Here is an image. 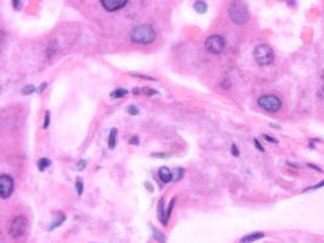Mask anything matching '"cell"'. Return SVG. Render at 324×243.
<instances>
[{"instance_id":"6da1fadb","label":"cell","mask_w":324,"mask_h":243,"mask_svg":"<svg viewBox=\"0 0 324 243\" xmlns=\"http://www.w3.org/2000/svg\"><path fill=\"white\" fill-rule=\"evenodd\" d=\"M157 33L154 28L151 24H141L137 26L131 30L130 33V39L132 43L135 44H142V45H147L151 44L156 40Z\"/></svg>"},{"instance_id":"7a4b0ae2","label":"cell","mask_w":324,"mask_h":243,"mask_svg":"<svg viewBox=\"0 0 324 243\" xmlns=\"http://www.w3.org/2000/svg\"><path fill=\"white\" fill-rule=\"evenodd\" d=\"M228 16L233 23L243 24L249 19V11L243 1H233L228 8Z\"/></svg>"},{"instance_id":"3957f363","label":"cell","mask_w":324,"mask_h":243,"mask_svg":"<svg viewBox=\"0 0 324 243\" xmlns=\"http://www.w3.org/2000/svg\"><path fill=\"white\" fill-rule=\"evenodd\" d=\"M254 58L260 66H267L273 62L274 54L267 44H259L254 49Z\"/></svg>"},{"instance_id":"277c9868","label":"cell","mask_w":324,"mask_h":243,"mask_svg":"<svg viewBox=\"0 0 324 243\" xmlns=\"http://www.w3.org/2000/svg\"><path fill=\"white\" fill-rule=\"evenodd\" d=\"M225 46H226V41L221 35H210L204 43L205 50L214 55L221 54L225 50Z\"/></svg>"},{"instance_id":"5b68a950","label":"cell","mask_w":324,"mask_h":243,"mask_svg":"<svg viewBox=\"0 0 324 243\" xmlns=\"http://www.w3.org/2000/svg\"><path fill=\"white\" fill-rule=\"evenodd\" d=\"M27 229V219L22 215L15 216L9 226V235L12 238H19L26 232Z\"/></svg>"},{"instance_id":"8992f818","label":"cell","mask_w":324,"mask_h":243,"mask_svg":"<svg viewBox=\"0 0 324 243\" xmlns=\"http://www.w3.org/2000/svg\"><path fill=\"white\" fill-rule=\"evenodd\" d=\"M258 103L261 108L268 112H277L282 107V101L276 95H263L258 100Z\"/></svg>"},{"instance_id":"52a82bcc","label":"cell","mask_w":324,"mask_h":243,"mask_svg":"<svg viewBox=\"0 0 324 243\" xmlns=\"http://www.w3.org/2000/svg\"><path fill=\"white\" fill-rule=\"evenodd\" d=\"M13 191V179L8 174H3L0 176V196L6 199L12 195Z\"/></svg>"},{"instance_id":"ba28073f","label":"cell","mask_w":324,"mask_h":243,"mask_svg":"<svg viewBox=\"0 0 324 243\" xmlns=\"http://www.w3.org/2000/svg\"><path fill=\"white\" fill-rule=\"evenodd\" d=\"M101 4L107 11H117L128 4V0H101Z\"/></svg>"},{"instance_id":"9c48e42d","label":"cell","mask_w":324,"mask_h":243,"mask_svg":"<svg viewBox=\"0 0 324 243\" xmlns=\"http://www.w3.org/2000/svg\"><path fill=\"white\" fill-rule=\"evenodd\" d=\"M265 237V234L263 232H252V234H249L244 237H242V240L239 241V243H251L255 242V241H259L261 238Z\"/></svg>"},{"instance_id":"30bf717a","label":"cell","mask_w":324,"mask_h":243,"mask_svg":"<svg viewBox=\"0 0 324 243\" xmlns=\"http://www.w3.org/2000/svg\"><path fill=\"white\" fill-rule=\"evenodd\" d=\"M158 218H159V221H160L162 224L164 225V226H167V209H165V207H164V202H163V199H160V201H159V203H158Z\"/></svg>"},{"instance_id":"8fae6325","label":"cell","mask_w":324,"mask_h":243,"mask_svg":"<svg viewBox=\"0 0 324 243\" xmlns=\"http://www.w3.org/2000/svg\"><path fill=\"white\" fill-rule=\"evenodd\" d=\"M158 175H159L160 180H162L163 182H165V184L170 182V181L173 180V173H171L170 169L167 168V167H162V168L159 169Z\"/></svg>"},{"instance_id":"7c38bea8","label":"cell","mask_w":324,"mask_h":243,"mask_svg":"<svg viewBox=\"0 0 324 243\" xmlns=\"http://www.w3.org/2000/svg\"><path fill=\"white\" fill-rule=\"evenodd\" d=\"M117 135H118V130L115 128H112L111 132H109V138H108V147L109 150H113L117 145Z\"/></svg>"},{"instance_id":"4fadbf2b","label":"cell","mask_w":324,"mask_h":243,"mask_svg":"<svg viewBox=\"0 0 324 243\" xmlns=\"http://www.w3.org/2000/svg\"><path fill=\"white\" fill-rule=\"evenodd\" d=\"M66 220V216H65V214H62V213H58V214L56 215L55 218H54V221H52V224H51V226H50V231L51 230H54L55 227H57V226H60V225H62V223Z\"/></svg>"},{"instance_id":"5bb4252c","label":"cell","mask_w":324,"mask_h":243,"mask_svg":"<svg viewBox=\"0 0 324 243\" xmlns=\"http://www.w3.org/2000/svg\"><path fill=\"white\" fill-rule=\"evenodd\" d=\"M193 8H194V10L198 14H204V12L208 11V5L204 1H194Z\"/></svg>"},{"instance_id":"9a60e30c","label":"cell","mask_w":324,"mask_h":243,"mask_svg":"<svg viewBox=\"0 0 324 243\" xmlns=\"http://www.w3.org/2000/svg\"><path fill=\"white\" fill-rule=\"evenodd\" d=\"M50 164H51V162H50V159L47 158H40L38 160V168H39L40 171H44L45 168L50 167Z\"/></svg>"},{"instance_id":"2e32d148","label":"cell","mask_w":324,"mask_h":243,"mask_svg":"<svg viewBox=\"0 0 324 243\" xmlns=\"http://www.w3.org/2000/svg\"><path fill=\"white\" fill-rule=\"evenodd\" d=\"M126 94H128V90H126V89L119 88V89H117V90L112 91V93H111V97H113V99H119V97L125 96Z\"/></svg>"},{"instance_id":"e0dca14e","label":"cell","mask_w":324,"mask_h":243,"mask_svg":"<svg viewBox=\"0 0 324 243\" xmlns=\"http://www.w3.org/2000/svg\"><path fill=\"white\" fill-rule=\"evenodd\" d=\"M75 190H77V193H78L79 196L83 195L84 184H83V181H82V179H77V181H75Z\"/></svg>"},{"instance_id":"ac0fdd59","label":"cell","mask_w":324,"mask_h":243,"mask_svg":"<svg viewBox=\"0 0 324 243\" xmlns=\"http://www.w3.org/2000/svg\"><path fill=\"white\" fill-rule=\"evenodd\" d=\"M183 174H185V169L177 168L175 170V173H174V175H173V180H174V181H178L183 176Z\"/></svg>"},{"instance_id":"d6986e66","label":"cell","mask_w":324,"mask_h":243,"mask_svg":"<svg viewBox=\"0 0 324 243\" xmlns=\"http://www.w3.org/2000/svg\"><path fill=\"white\" fill-rule=\"evenodd\" d=\"M22 93L24 94V95H30V94L35 93V86H34V85H27V86L23 88Z\"/></svg>"},{"instance_id":"ffe728a7","label":"cell","mask_w":324,"mask_h":243,"mask_svg":"<svg viewBox=\"0 0 324 243\" xmlns=\"http://www.w3.org/2000/svg\"><path fill=\"white\" fill-rule=\"evenodd\" d=\"M174 203H175V198H173L169 203V206L167 208V221H169L170 219V215H171V212H173V207H174Z\"/></svg>"},{"instance_id":"44dd1931","label":"cell","mask_w":324,"mask_h":243,"mask_svg":"<svg viewBox=\"0 0 324 243\" xmlns=\"http://www.w3.org/2000/svg\"><path fill=\"white\" fill-rule=\"evenodd\" d=\"M85 167H86V160H85V159H82V160H79V163L75 165V169L79 170V171H82V170L85 169Z\"/></svg>"},{"instance_id":"7402d4cb","label":"cell","mask_w":324,"mask_h":243,"mask_svg":"<svg viewBox=\"0 0 324 243\" xmlns=\"http://www.w3.org/2000/svg\"><path fill=\"white\" fill-rule=\"evenodd\" d=\"M153 230V236L156 237V240H158V241H160V242H163L164 241V236L160 234L159 231H157L156 229H152Z\"/></svg>"},{"instance_id":"603a6c76","label":"cell","mask_w":324,"mask_h":243,"mask_svg":"<svg viewBox=\"0 0 324 243\" xmlns=\"http://www.w3.org/2000/svg\"><path fill=\"white\" fill-rule=\"evenodd\" d=\"M128 112L131 116H136V114H139V108H136L135 106H129L128 107Z\"/></svg>"},{"instance_id":"cb8c5ba5","label":"cell","mask_w":324,"mask_h":243,"mask_svg":"<svg viewBox=\"0 0 324 243\" xmlns=\"http://www.w3.org/2000/svg\"><path fill=\"white\" fill-rule=\"evenodd\" d=\"M49 124H50V112L49 111H46V113H45V118H44V129H46L47 127H49Z\"/></svg>"},{"instance_id":"d4e9b609","label":"cell","mask_w":324,"mask_h":243,"mask_svg":"<svg viewBox=\"0 0 324 243\" xmlns=\"http://www.w3.org/2000/svg\"><path fill=\"white\" fill-rule=\"evenodd\" d=\"M231 153H232V156H234V157H238L239 156V150H238V147L233 143L231 146Z\"/></svg>"},{"instance_id":"484cf974","label":"cell","mask_w":324,"mask_h":243,"mask_svg":"<svg viewBox=\"0 0 324 243\" xmlns=\"http://www.w3.org/2000/svg\"><path fill=\"white\" fill-rule=\"evenodd\" d=\"M12 5H13V9L15 10H19L22 8V3H21V1H17V0H13V1H12Z\"/></svg>"},{"instance_id":"4316f807","label":"cell","mask_w":324,"mask_h":243,"mask_svg":"<svg viewBox=\"0 0 324 243\" xmlns=\"http://www.w3.org/2000/svg\"><path fill=\"white\" fill-rule=\"evenodd\" d=\"M129 142L131 143V145H139L140 143L139 138H137V136H132V138H130Z\"/></svg>"},{"instance_id":"83f0119b","label":"cell","mask_w":324,"mask_h":243,"mask_svg":"<svg viewBox=\"0 0 324 243\" xmlns=\"http://www.w3.org/2000/svg\"><path fill=\"white\" fill-rule=\"evenodd\" d=\"M254 145H255V147H256V148H258L259 151L263 152V147L260 145V142H259V140H258V139H254Z\"/></svg>"},{"instance_id":"f1b7e54d","label":"cell","mask_w":324,"mask_h":243,"mask_svg":"<svg viewBox=\"0 0 324 243\" xmlns=\"http://www.w3.org/2000/svg\"><path fill=\"white\" fill-rule=\"evenodd\" d=\"M263 139H265V140H267L268 142H274V143L277 142V140H276L274 138H271L269 135H263Z\"/></svg>"},{"instance_id":"f546056e","label":"cell","mask_w":324,"mask_h":243,"mask_svg":"<svg viewBox=\"0 0 324 243\" xmlns=\"http://www.w3.org/2000/svg\"><path fill=\"white\" fill-rule=\"evenodd\" d=\"M46 86H47V83H43V84L40 85V88H39V89H38V91H39V94H40V93H43V91H44V89H45V88H46Z\"/></svg>"},{"instance_id":"4dcf8cb0","label":"cell","mask_w":324,"mask_h":243,"mask_svg":"<svg viewBox=\"0 0 324 243\" xmlns=\"http://www.w3.org/2000/svg\"><path fill=\"white\" fill-rule=\"evenodd\" d=\"M318 96L319 97H322V99H324V86L319 90V93H318Z\"/></svg>"}]
</instances>
